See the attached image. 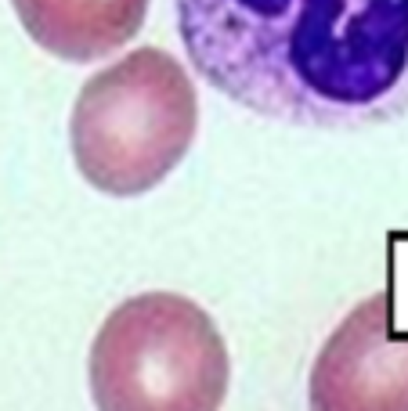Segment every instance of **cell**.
<instances>
[{"label":"cell","instance_id":"obj_4","mask_svg":"<svg viewBox=\"0 0 408 411\" xmlns=\"http://www.w3.org/2000/svg\"><path fill=\"white\" fill-rule=\"evenodd\" d=\"M307 411H408V332L391 292H372L343 317L311 364Z\"/></svg>","mask_w":408,"mask_h":411},{"label":"cell","instance_id":"obj_5","mask_svg":"<svg viewBox=\"0 0 408 411\" xmlns=\"http://www.w3.org/2000/svg\"><path fill=\"white\" fill-rule=\"evenodd\" d=\"M26 36L61 61H101L145 26L148 0H11Z\"/></svg>","mask_w":408,"mask_h":411},{"label":"cell","instance_id":"obj_1","mask_svg":"<svg viewBox=\"0 0 408 411\" xmlns=\"http://www.w3.org/2000/svg\"><path fill=\"white\" fill-rule=\"evenodd\" d=\"M196 73L246 112L361 130L408 116V0H177Z\"/></svg>","mask_w":408,"mask_h":411},{"label":"cell","instance_id":"obj_2","mask_svg":"<svg viewBox=\"0 0 408 411\" xmlns=\"http://www.w3.org/2000/svg\"><path fill=\"white\" fill-rule=\"evenodd\" d=\"M199 130V94L163 47H134L80 87L69 144L80 177L112 199H138L181 166Z\"/></svg>","mask_w":408,"mask_h":411},{"label":"cell","instance_id":"obj_3","mask_svg":"<svg viewBox=\"0 0 408 411\" xmlns=\"http://www.w3.org/2000/svg\"><path fill=\"white\" fill-rule=\"evenodd\" d=\"M228 372L221 329L177 292L123 299L87 357L98 411H221Z\"/></svg>","mask_w":408,"mask_h":411}]
</instances>
